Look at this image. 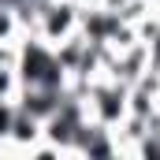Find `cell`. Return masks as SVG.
Segmentation results:
<instances>
[{
	"label": "cell",
	"instance_id": "6da1fadb",
	"mask_svg": "<svg viewBox=\"0 0 160 160\" xmlns=\"http://www.w3.org/2000/svg\"><path fill=\"white\" fill-rule=\"evenodd\" d=\"M15 71L22 86H48V89H67V71L63 63L56 60V48L41 38H22L19 41V60H15Z\"/></svg>",
	"mask_w": 160,
	"mask_h": 160
},
{
	"label": "cell",
	"instance_id": "7a4b0ae2",
	"mask_svg": "<svg viewBox=\"0 0 160 160\" xmlns=\"http://www.w3.org/2000/svg\"><path fill=\"white\" fill-rule=\"evenodd\" d=\"M41 130H45V123H41L38 116L15 108V119H11V130H8V142H11L15 149H30V145L41 138Z\"/></svg>",
	"mask_w": 160,
	"mask_h": 160
},
{
	"label": "cell",
	"instance_id": "3957f363",
	"mask_svg": "<svg viewBox=\"0 0 160 160\" xmlns=\"http://www.w3.org/2000/svg\"><path fill=\"white\" fill-rule=\"evenodd\" d=\"M19 89H22V82H19V71L0 63V101H19Z\"/></svg>",
	"mask_w": 160,
	"mask_h": 160
},
{
	"label": "cell",
	"instance_id": "277c9868",
	"mask_svg": "<svg viewBox=\"0 0 160 160\" xmlns=\"http://www.w3.org/2000/svg\"><path fill=\"white\" fill-rule=\"evenodd\" d=\"M11 119H15V101H0V138H8Z\"/></svg>",
	"mask_w": 160,
	"mask_h": 160
}]
</instances>
